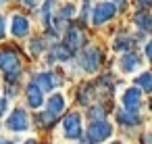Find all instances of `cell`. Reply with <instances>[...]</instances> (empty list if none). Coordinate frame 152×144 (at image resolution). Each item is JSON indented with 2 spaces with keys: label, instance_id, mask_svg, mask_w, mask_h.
Listing matches in <instances>:
<instances>
[{
  "label": "cell",
  "instance_id": "4316f807",
  "mask_svg": "<svg viewBox=\"0 0 152 144\" xmlns=\"http://www.w3.org/2000/svg\"><path fill=\"white\" fill-rule=\"evenodd\" d=\"M21 2H23L25 7H31V9H34V7H38V0H21Z\"/></svg>",
  "mask_w": 152,
  "mask_h": 144
},
{
  "label": "cell",
  "instance_id": "ffe728a7",
  "mask_svg": "<svg viewBox=\"0 0 152 144\" xmlns=\"http://www.w3.org/2000/svg\"><path fill=\"white\" fill-rule=\"evenodd\" d=\"M73 15H75V7H73V4H67V7L61 9V17H58V19L65 21V19H71Z\"/></svg>",
  "mask_w": 152,
  "mask_h": 144
},
{
  "label": "cell",
  "instance_id": "836d02e7",
  "mask_svg": "<svg viewBox=\"0 0 152 144\" xmlns=\"http://www.w3.org/2000/svg\"><path fill=\"white\" fill-rule=\"evenodd\" d=\"M115 144H119V142H115Z\"/></svg>",
  "mask_w": 152,
  "mask_h": 144
},
{
  "label": "cell",
  "instance_id": "484cf974",
  "mask_svg": "<svg viewBox=\"0 0 152 144\" xmlns=\"http://www.w3.org/2000/svg\"><path fill=\"white\" fill-rule=\"evenodd\" d=\"M4 111H7V98H0V117L4 115Z\"/></svg>",
  "mask_w": 152,
  "mask_h": 144
},
{
  "label": "cell",
  "instance_id": "3957f363",
  "mask_svg": "<svg viewBox=\"0 0 152 144\" xmlns=\"http://www.w3.org/2000/svg\"><path fill=\"white\" fill-rule=\"evenodd\" d=\"M7 127L13 129V132H25L29 127V119H27V113L23 109H15L7 121Z\"/></svg>",
  "mask_w": 152,
  "mask_h": 144
},
{
  "label": "cell",
  "instance_id": "5b68a950",
  "mask_svg": "<svg viewBox=\"0 0 152 144\" xmlns=\"http://www.w3.org/2000/svg\"><path fill=\"white\" fill-rule=\"evenodd\" d=\"M115 13H117V7H115V4L102 2V4H98V7L94 9V13H92V21H94L96 25H102V23H106L108 19H113Z\"/></svg>",
  "mask_w": 152,
  "mask_h": 144
},
{
  "label": "cell",
  "instance_id": "7a4b0ae2",
  "mask_svg": "<svg viewBox=\"0 0 152 144\" xmlns=\"http://www.w3.org/2000/svg\"><path fill=\"white\" fill-rule=\"evenodd\" d=\"M63 132H65V138H69V140L79 138L81 136V117L77 113L67 115L65 121H63Z\"/></svg>",
  "mask_w": 152,
  "mask_h": 144
},
{
  "label": "cell",
  "instance_id": "e0dca14e",
  "mask_svg": "<svg viewBox=\"0 0 152 144\" xmlns=\"http://www.w3.org/2000/svg\"><path fill=\"white\" fill-rule=\"evenodd\" d=\"M135 23H137L142 29H150V27H152V15H150V13H140V15L135 17Z\"/></svg>",
  "mask_w": 152,
  "mask_h": 144
},
{
  "label": "cell",
  "instance_id": "8992f818",
  "mask_svg": "<svg viewBox=\"0 0 152 144\" xmlns=\"http://www.w3.org/2000/svg\"><path fill=\"white\" fill-rule=\"evenodd\" d=\"M81 65H83V69H86L88 73L98 71V65H100V52H98L96 48L83 50V54H81Z\"/></svg>",
  "mask_w": 152,
  "mask_h": 144
},
{
  "label": "cell",
  "instance_id": "52a82bcc",
  "mask_svg": "<svg viewBox=\"0 0 152 144\" xmlns=\"http://www.w3.org/2000/svg\"><path fill=\"white\" fill-rule=\"evenodd\" d=\"M123 104H125V109H127L129 113H135V111L140 109V104H142L140 88H129V90H125V94H123Z\"/></svg>",
  "mask_w": 152,
  "mask_h": 144
},
{
  "label": "cell",
  "instance_id": "f546056e",
  "mask_svg": "<svg viewBox=\"0 0 152 144\" xmlns=\"http://www.w3.org/2000/svg\"><path fill=\"white\" fill-rule=\"evenodd\" d=\"M115 2H117L119 7H123V4H125V0H115Z\"/></svg>",
  "mask_w": 152,
  "mask_h": 144
},
{
  "label": "cell",
  "instance_id": "2e32d148",
  "mask_svg": "<svg viewBox=\"0 0 152 144\" xmlns=\"http://www.w3.org/2000/svg\"><path fill=\"white\" fill-rule=\"evenodd\" d=\"M135 84H137L142 90H146V92H152V75H150V73H142V75L135 79Z\"/></svg>",
  "mask_w": 152,
  "mask_h": 144
},
{
  "label": "cell",
  "instance_id": "7402d4cb",
  "mask_svg": "<svg viewBox=\"0 0 152 144\" xmlns=\"http://www.w3.org/2000/svg\"><path fill=\"white\" fill-rule=\"evenodd\" d=\"M29 50H34L36 54H40V52L44 50V40H31V44H29Z\"/></svg>",
  "mask_w": 152,
  "mask_h": 144
},
{
  "label": "cell",
  "instance_id": "f1b7e54d",
  "mask_svg": "<svg viewBox=\"0 0 152 144\" xmlns=\"http://www.w3.org/2000/svg\"><path fill=\"white\" fill-rule=\"evenodd\" d=\"M0 144H13L11 140H4V138H0Z\"/></svg>",
  "mask_w": 152,
  "mask_h": 144
},
{
  "label": "cell",
  "instance_id": "5bb4252c",
  "mask_svg": "<svg viewBox=\"0 0 152 144\" xmlns=\"http://www.w3.org/2000/svg\"><path fill=\"white\" fill-rule=\"evenodd\" d=\"M69 48L63 44V46H54L52 50H50V61H67L69 59Z\"/></svg>",
  "mask_w": 152,
  "mask_h": 144
},
{
  "label": "cell",
  "instance_id": "7c38bea8",
  "mask_svg": "<svg viewBox=\"0 0 152 144\" xmlns=\"http://www.w3.org/2000/svg\"><path fill=\"white\" fill-rule=\"evenodd\" d=\"M137 67H140V59H137L135 52H127V54L121 59V69H123L125 73H133Z\"/></svg>",
  "mask_w": 152,
  "mask_h": 144
},
{
  "label": "cell",
  "instance_id": "603a6c76",
  "mask_svg": "<svg viewBox=\"0 0 152 144\" xmlns=\"http://www.w3.org/2000/svg\"><path fill=\"white\" fill-rule=\"evenodd\" d=\"M42 121H44V123H54V113L46 111V113L42 115Z\"/></svg>",
  "mask_w": 152,
  "mask_h": 144
},
{
  "label": "cell",
  "instance_id": "ba28073f",
  "mask_svg": "<svg viewBox=\"0 0 152 144\" xmlns=\"http://www.w3.org/2000/svg\"><path fill=\"white\" fill-rule=\"evenodd\" d=\"M11 32H13V36H17V38L27 36V34H29V21H27L23 15H13V19H11Z\"/></svg>",
  "mask_w": 152,
  "mask_h": 144
},
{
  "label": "cell",
  "instance_id": "8fae6325",
  "mask_svg": "<svg viewBox=\"0 0 152 144\" xmlns=\"http://www.w3.org/2000/svg\"><path fill=\"white\" fill-rule=\"evenodd\" d=\"M27 102H29L31 109H38V107H42V102H44L42 90H40V86H38L36 82L29 84V88H27Z\"/></svg>",
  "mask_w": 152,
  "mask_h": 144
},
{
  "label": "cell",
  "instance_id": "83f0119b",
  "mask_svg": "<svg viewBox=\"0 0 152 144\" xmlns=\"http://www.w3.org/2000/svg\"><path fill=\"white\" fill-rule=\"evenodd\" d=\"M137 4H142V7H146V4H152V0H137Z\"/></svg>",
  "mask_w": 152,
  "mask_h": 144
},
{
  "label": "cell",
  "instance_id": "9a60e30c",
  "mask_svg": "<svg viewBox=\"0 0 152 144\" xmlns=\"http://www.w3.org/2000/svg\"><path fill=\"white\" fill-rule=\"evenodd\" d=\"M119 121L123 123V125H137L140 123V117L135 115V113H119Z\"/></svg>",
  "mask_w": 152,
  "mask_h": 144
},
{
  "label": "cell",
  "instance_id": "d4e9b609",
  "mask_svg": "<svg viewBox=\"0 0 152 144\" xmlns=\"http://www.w3.org/2000/svg\"><path fill=\"white\" fill-rule=\"evenodd\" d=\"M4 27H7V23H4V17H0V40L4 38Z\"/></svg>",
  "mask_w": 152,
  "mask_h": 144
},
{
  "label": "cell",
  "instance_id": "cb8c5ba5",
  "mask_svg": "<svg viewBox=\"0 0 152 144\" xmlns=\"http://www.w3.org/2000/svg\"><path fill=\"white\" fill-rule=\"evenodd\" d=\"M146 57H148V61H152V40L146 44Z\"/></svg>",
  "mask_w": 152,
  "mask_h": 144
},
{
  "label": "cell",
  "instance_id": "4dcf8cb0",
  "mask_svg": "<svg viewBox=\"0 0 152 144\" xmlns=\"http://www.w3.org/2000/svg\"><path fill=\"white\" fill-rule=\"evenodd\" d=\"M146 142H148V144H152V136H148V138H146Z\"/></svg>",
  "mask_w": 152,
  "mask_h": 144
},
{
  "label": "cell",
  "instance_id": "e575fe53",
  "mask_svg": "<svg viewBox=\"0 0 152 144\" xmlns=\"http://www.w3.org/2000/svg\"><path fill=\"white\" fill-rule=\"evenodd\" d=\"M150 107H152V104H150Z\"/></svg>",
  "mask_w": 152,
  "mask_h": 144
},
{
  "label": "cell",
  "instance_id": "d6a6232c",
  "mask_svg": "<svg viewBox=\"0 0 152 144\" xmlns=\"http://www.w3.org/2000/svg\"><path fill=\"white\" fill-rule=\"evenodd\" d=\"M4 2H9V0H0V4H4Z\"/></svg>",
  "mask_w": 152,
  "mask_h": 144
},
{
  "label": "cell",
  "instance_id": "277c9868",
  "mask_svg": "<svg viewBox=\"0 0 152 144\" xmlns=\"http://www.w3.org/2000/svg\"><path fill=\"white\" fill-rule=\"evenodd\" d=\"M0 69H2L7 75L9 73H17L21 71V63H19V57L11 50H4V52H0Z\"/></svg>",
  "mask_w": 152,
  "mask_h": 144
},
{
  "label": "cell",
  "instance_id": "44dd1931",
  "mask_svg": "<svg viewBox=\"0 0 152 144\" xmlns=\"http://www.w3.org/2000/svg\"><path fill=\"white\" fill-rule=\"evenodd\" d=\"M90 117L102 121V117H104V109H102V107H92V109H90Z\"/></svg>",
  "mask_w": 152,
  "mask_h": 144
},
{
  "label": "cell",
  "instance_id": "1f68e13d",
  "mask_svg": "<svg viewBox=\"0 0 152 144\" xmlns=\"http://www.w3.org/2000/svg\"><path fill=\"white\" fill-rule=\"evenodd\" d=\"M25 144H38V142H36V140H27Z\"/></svg>",
  "mask_w": 152,
  "mask_h": 144
},
{
  "label": "cell",
  "instance_id": "4fadbf2b",
  "mask_svg": "<svg viewBox=\"0 0 152 144\" xmlns=\"http://www.w3.org/2000/svg\"><path fill=\"white\" fill-rule=\"evenodd\" d=\"M65 104H67V100H65V96H61V94H54V96L48 98V111L54 113V115L63 113V111H65Z\"/></svg>",
  "mask_w": 152,
  "mask_h": 144
},
{
  "label": "cell",
  "instance_id": "9c48e42d",
  "mask_svg": "<svg viewBox=\"0 0 152 144\" xmlns=\"http://www.w3.org/2000/svg\"><path fill=\"white\" fill-rule=\"evenodd\" d=\"M67 48H69V52H75V50H79L81 48V44H83V34L79 32V29H69L67 34H65V42H63Z\"/></svg>",
  "mask_w": 152,
  "mask_h": 144
},
{
  "label": "cell",
  "instance_id": "30bf717a",
  "mask_svg": "<svg viewBox=\"0 0 152 144\" xmlns=\"http://www.w3.org/2000/svg\"><path fill=\"white\" fill-rule=\"evenodd\" d=\"M36 84L40 86L42 92H44V90H54V88L58 86V77H56L52 71H42V73L36 75Z\"/></svg>",
  "mask_w": 152,
  "mask_h": 144
},
{
  "label": "cell",
  "instance_id": "d6986e66",
  "mask_svg": "<svg viewBox=\"0 0 152 144\" xmlns=\"http://www.w3.org/2000/svg\"><path fill=\"white\" fill-rule=\"evenodd\" d=\"M129 46H131V40L127 38V36H121L119 40H115V50H129Z\"/></svg>",
  "mask_w": 152,
  "mask_h": 144
},
{
  "label": "cell",
  "instance_id": "6da1fadb",
  "mask_svg": "<svg viewBox=\"0 0 152 144\" xmlns=\"http://www.w3.org/2000/svg\"><path fill=\"white\" fill-rule=\"evenodd\" d=\"M113 134V125L110 123H106L104 119L102 121H94L92 125H90V129H88V140L90 142H104L108 136Z\"/></svg>",
  "mask_w": 152,
  "mask_h": 144
},
{
  "label": "cell",
  "instance_id": "ac0fdd59",
  "mask_svg": "<svg viewBox=\"0 0 152 144\" xmlns=\"http://www.w3.org/2000/svg\"><path fill=\"white\" fill-rule=\"evenodd\" d=\"M94 94H96V90H94V86H86L81 92H79V102H83V104H88L90 100H94Z\"/></svg>",
  "mask_w": 152,
  "mask_h": 144
}]
</instances>
